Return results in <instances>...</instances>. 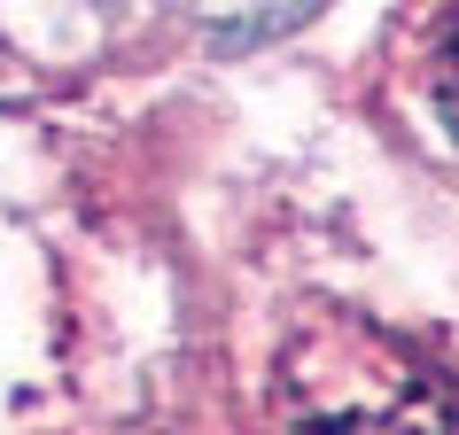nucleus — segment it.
<instances>
[{
    "label": "nucleus",
    "mask_w": 459,
    "mask_h": 435,
    "mask_svg": "<svg viewBox=\"0 0 459 435\" xmlns=\"http://www.w3.org/2000/svg\"><path fill=\"white\" fill-rule=\"evenodd\" d=\"M281 420L296 435H459V397L366 319H312L281 358Z\"/></svg>",
    "instance_id": "1"
},
{
    "label": "nucleus",
    "mask_w": 459,
    "mask_h": 435,
    "mask_svg": "<svg viewBox=\"0 0 459 435\" xmlns=\"http://www.w3.org/2000/svg\"><path fill=\"white\" fill-rule=\"evenodd\" d=\"M319 0H203V16H211L218 39H273V31L304 24Z\"/></svg>",
    "instance_id": "2"
},
{
    "label": "nucleus",
    "mask_w": 459,
    "mask_h": 435,
    "mask_svg": "<svg viewBox=\"0 0 459 435\" xmlns=\"http://www.w3.org/2000/svg\"><path fill=\"white\" fill-rule=\"evenodd\" d=\"M436 109H444V124H452V141H459V16L436 39Z\"/></svg>",
    "instance_id": "3"
}]
</instances>
